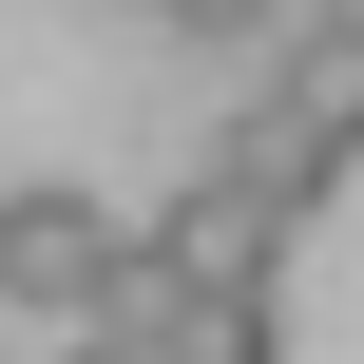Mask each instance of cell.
Wrapping results in <instances>:
<instances>
[{
	"mask_svg": "<svg viewBox=\"0 0 364 364\" xmlns=\"http://www.w3.org/2000/svg\"><path fill=\"white\" fill-rule=\"evenodd\" d=\"M134 19H173V0H134Z\"/></svg>",
	"mask_w": 364,
	"mask_h": 364,
	"instance_id": "obj_7",
	"label": "cell"
},
{
	"mask_svg": "<svg viewBox=\"0 0 364 364\" xmlns=\"http://www.w3.org/2000/svg\"><path fill=\"white\" fill-rule=\"evenodd\" d=\"M288 19H307V0H173V38H230V58H250V38H288Z\"/></svg>",
	"mask_w": 364,
	"mask_h": 364,
	"instance_id": "obj_5",
	"label": "cell"
},
{
	"mask_svg": "<svg viewBox=\"0 0 364 364\" xmlns=\"http://www.w3.org/2000/svg\"><path fill=\"white\" fill-rule=\"evenodd\" d=\"M58 364H154V326H77V346H58Z\"/></svg>",
	"mask_w": 364,
	"mask_h": 364,
	"instance_id": "obj_6",
	"label": "cell"
},
{
	"mask_svg": "<svg viewBox=\"0 0 364 364\" xmlns=\"http://www.w3.org/2000/svg\"><path fill=\"white\" fill-rule=\"evenodd\" d=\"M269 115H288L326 173L364 154V38H346V19H288V58H269Z\"/></svg>",
	"mask_w": 364,
	"mask_h": 364,
	"instance_id": "obj_4",
	"label": "cell"
},
{
	"mask_svg": "<svg viewBox=\"0 0 364 364\" xmlns=\"http://www.w3.org/2000/svg\"><path fill=\"white\" fill-rule=\"evenodd\" d=\"M288 230H307V211H288L269 173H230V154H211V173L154 211V269H173V288H269V269H288Z\"/></svg>",
	"mask_w": 364,
	"mask_h": 364,
	"instance_id": "obj_2",
	"label": "cell"
},
{
	"mask_svg": "<svg viewBox=\"0 0 364 364\" xmlns=\"http://www.w3.org/2000/svg\"><path fill=\"white\" fill-rule=\"evenodd\" d=\"M115 269H134V230H115L96 192H0V307L96 326V307H115Z\"/></svg>",
	"mask_w": 364,
	"mask_h": 364,
	"instance_id": "obj_1",
	"label": "cell"
},
{
	"mask_svg": "<svg viewBox=\"0 0 364 364\" xmlns=\"http://www.w3.org/2000/svg\"><path fill=\"white\" fill-rule=\"evenodd\" d=\"M96 326H154V364H288V307H269V288H173L154 230H134V269H115Z\"/></svg>",
	"mask_w": 364,
	"mask_h": 364,
	"instance_id": "obj_3",
	"label": "cell"
}]
</instances>
